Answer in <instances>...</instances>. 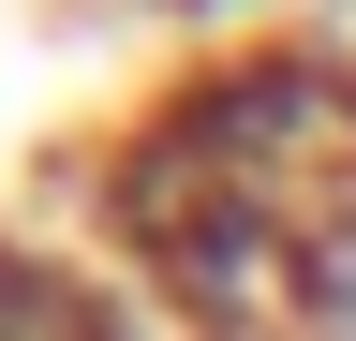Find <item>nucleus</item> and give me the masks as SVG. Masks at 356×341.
Masks as SVG:
<instances>
[{"mask_svg": "<svg viewBox=\"0 0 356 341\" xmlns=\"http://www.w3.org/2000/svg\"><path fill=\"white\" fill-rule=\"evenodd\" d=\"M0 341H178L149 297L119 267H89V252H44L0 223Z\"/></svg>", "mask_w": 356, "mask_h": 341, "instance_id": "obj_2", "label": "nucleus"}, {"mask_svg": "<svg viewBox=\"0 0 356 341\" xmlns=\"http://www.w3.org/2000/svg\"><path fill=\"white\" fill-rule=\"evenodd\" d=\"M89 223L163 326L312 341L356 312V45H193L89 163Z\"/></svg>", "mask_w": 356, "mask_h": 341, "instance_id": "obj_1", "label": "nucleus"}, {"mask_svg": "<svg viewBox=\"0 0 356 341\" xmlns=\"http://www.w3.org/2000/svg\"><path fill=\"white\" fill-rule=\"evenodd\" d=\"M149 15H178V30H222V15H252V0H149ZM238 45V30H222Z\"/></svg>", "mask_w": 356, "mask_h": 341, "instance_id": "obj_3", "label": "nucleus"}]
</instances>
